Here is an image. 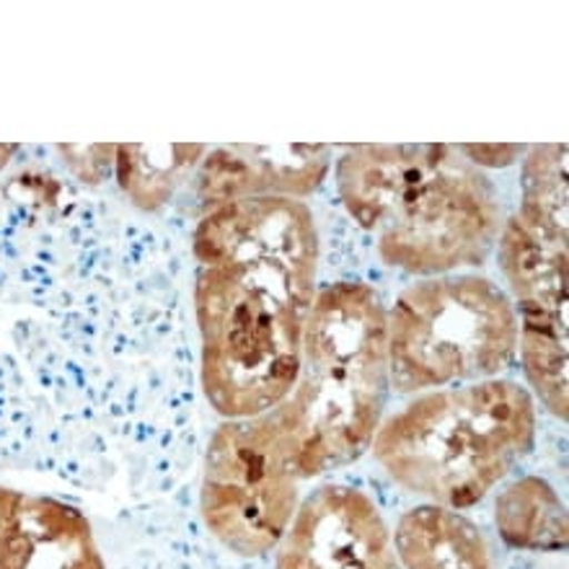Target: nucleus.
Masks as SVG:
<instances>
[{"instance_id":"1","label":"nucleus","mask_w":569,"mask_h":569,"mask_svg":"<svg viewBox=\"0 0 569 569\" xmlns=\"http://www.w3.org/2000/svg\"><path fill=\"white\" fill-rule=\"evenodd\" d=\"M204 397L226 420L280 407L300 373L316 300L311 210L280 194L220 202L194 233Z\"/></svg>"},{"instance_id":"2","label":"nucleus","mask_w":569,"mask_h":569,"mask_svg":"<svg viewBox=\"0 0 569 569\" xmlns=\"http://www.w3.org/2000/svg\"><path fill=\"white\" fill-rule=\"evenodd\" d=\"M347 212L386 264L450 274L481 264L500 233L495 187L450 146H360L339 158Z\"/></svg>"},{"instance_id":"3","label":"nucleus","mask_w":569,"mask_h":569,"mask_svg":"<svg viewBox=\"0 0 569 569\" xmlns=\"http://www.w3.org/2000/svg\"><path fill=\"white\" fill-rule=\"evenodd\" d=\"M391 391L386 308L366 282H335L313 300L298 381L272 409L298 479L342 469L373 442Z\"/></svg>"},{"instance_id":"4","label":"nucleus","mask_w":569,"mask_h":569,"mask_svg":"<svg viewBox=\"0 0 569 569\" xmlns=\"http://www.w3.org/2000/svg\"><path fill=\"white\" fill-rule=\"evenodd\" d=\"M536 442V401L505 378L420 393L378 427L373 453L407 492L446 510L485 500Z\"/></svg>"},{"instance_id":"5","label":"nucleus","mask_w":569,"mask_h":569,"mask_svg":"<svg viewBox=\"0 0 569 569\" xmlns=\"http://www.w3.org/2000/svg\"><path fill=\"white\" fill-rule=\"evenodd\" d=\"M497 254L518 300V347L533 391L567 420V146L531 150L520 208Z\"/></svg>"},{"instance_id":"6","label":"nucleus","mask_w":569,"mask_h":569,"mask_svg":"<svg viewBox=\"0 0 569 569\" xmlns=\"http://www.w3.org/2000/svg\"><path fill=\"white\" fill-rule=\"evenodd\" d=\"M386 347L391 389L399 393L489 381L516 360V306L487 278L420 280L386 313Z\"/></svg>"},{"instance_id":"7","label":"nucleus","mask_w":569,"mask_h":569,"mask_svg":"<svg viewBox=\"0 0 569 569\" xmlns=\"http://www.w3.org/2000/svg\"><path fill=\"white\" fill-rule=\"evenodd\" d=\"M298 473L270 412L226 420L204 456L200 508L212 536L241 557L278 549L298 502Z\"/></svg>"},{"instance_id":"8","label":"nucleus","mask_w":569,"mask_h":569,"mask_svg":"<svg viewBox=\"0 0 569 569\" xmlns=\"http://www.w3.org/2000/svg\"><path fill=\"white\" fill-rule=\"evenodd\" d=\"M278 569H401L389 526L366 492L323 485L292 516Z\"/></svg>"},{"instance_id":"9","label":"nucleus","mask_w":569,"mask_h":569,"mask_svg":"<svg viewBox=\"0 0 569 569\" xmlns=\"http://www.w3.org/2000/svg\"><path fill=\"white\" fill-rule=\"evenodd\" d=\"M329 171V148H220L204 161L200 194L204 202H231L243 197L280 192L308 194Z\"/></svg>"},{"instance_id":"10","label":"nucleus","mask_w":569,"mask_h":569,"mask_svg":"<svg viewBox=\"0 0 569 569\" xmlns=\"http://www.w3.org/2000/svg\"><path fill=\"white\" fill-rule=\"evenodd\" d=\"M393 547L401 569H492L479 528L438 505H420L401 516Z\"/></svg>"},{"instance_id":"11","label":"nucleus","mask_w":569,"mask_h":569,"mask_svg":"<svg viewBox=\"0 0 569 569\" xmlns=\"http://www.w3.org/2000/svg\"><path fill=\"white\" fill-rule=\"evenodd\" d=\"M497 531L510 547L555 551L567 547V512L547 481L526 477L495 502Z\"/></svg>"},{"instance_id":"12","label":"nucleus","mask_w":569,"mask_h":569,"mask_svg":"<svg viewBox=\"0 0 569 569\" xmlns=\"http://www.w3.org/2000/svg\"><path fill=\"white\" fill-rule=\"evenodd\" d=\"M31 557L27 569H104L97 539L81 512L47 497H29Z\"/></svg>"},{"instance_id":"13","label":"nucleus","mask_w":569,"mask_h":569,"mask_svg":"<svg viewBox=\"0 0 569 569\" xmlns=\"http://www.w3.org/2000/svg\"><path fill=\"white\" fill-rule=\"evenodd\" d=\"M117 150L120 184L140 208H156L171 194L173 184L184 171L204 153L202 146H169V148H140L124 146Z\"/></svg>"},{"instance_id":"14","label":"nucleus","mask_w":569,"mask_h":569,"mask_svg":"<svg viewBox=\"0 0 569 569\" xmlns=\"http://www.w3.org/2000/svg\"><path fill=\"white\" fill-rule=\"evenodd\" d=\"M31 526L27 495L0 487V569H27Z\"/></svg>"}]
</instances>
